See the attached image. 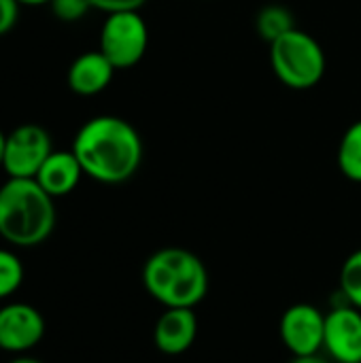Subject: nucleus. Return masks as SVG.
Segmentation results:
<instances>
[{"mask_svg":"<svg viewBox=\"0 0 361 363\" xmlns=\"http://www.w3.org/2000/svg\"><path fill=\"white\" fill-rule=\"evenodd\" d=\"M338 168L349 181L361 183V119L351 123L340 138Z\"/></svg>","mask_w":361,"mask_h":363,"instance_id":"nucleus-13","label":"nucleus"},{"mask_svg":"<svg viewBox=\"0 0 361 363\" xmlns=\"http://www.w3.org/2000/svg\"><path fill=\"white\" fill-rule=\"evenodd\" d=\"M81 177H83V168L70 149V151H51V155L36 172L34 181L55 200L72 194Z\"/></svg>","mask_w":361,"mask_h":363,"instance_id":"nucleus-12","label":"nucleus"},{"mask_svg":"<svg viewBox=\"0 0 361 363\" xmlns=\"http://www.w3.org/2000/svg\"><path fill=\"white\" fill-rule=\"evenodd\" d=\"M143 285L164 308H194L209 294V270L196 253L164 247L145 262Z\"/></svg>","mask_w":361,"mask_h":363,"instance_id":"nucleus-2","label":"nucleus"},{"mask_svg":"<svg viewBox=\"0 0 361 363\" xmlns=\"http://www.w3.org/2000/svg\"><path fill=\"white\" fill-rule=\"evenodd\" d=\"M47 332L45 317L28 302H9L0 306V351L26 355Z\"/></svg>","mask_w":361,"mask_h":363,"instance_id":"nucleus-8","label":"nucleus"},{"mask_svg":"<svg viewBox=\"0 0 361 363\" xmlns=\"http://www.w3.org/2000/svg\"><path fill=\"white\" fill-rule=\"evenodd\" d=\"M72 153L83 174L104 185H119L138 172L143 138L130 121L117 115H98L79 128Z\"/></svg>","mask_w":361,"mask_h":363,"instance_id":"nucleus-1","label":"nucleus"},{"mask_svg":"<svg viewBox=\"0 0 361 363\" xmlns=\"http://www.w3.org/2000/svg\"><path fill=\"white\" fill-rule=\"evenodd\" d=\"M270 66L277 79L289 89H311L326 74V51L319 40L294 28L274 43H270Z\"/></svg>","mask_w":361,"mask_h":363,"instance_id":"nucleus-4","label":"nucleus"},{"mask_svg":"<svg viewBox=\"0 0 361 363\" xmlns=\"http://www.w3.org/2000/svg\"><path fill=\"white\" fill-rule=\"evenodd\" d=\"M340 296L361 311V249L351 253L340 270Z\"/></svg>","mask_w":361,"mask_h":363,"instance_id":"nucleus-15","label":"nucleus"},{"mask_svg":"<svg viewBox=\"0 0 361 363\" xmlns=\"http://www.w3.org/2000/svg\"><path fill=\"white\" fill-rule=\"evenodd\" d=\"M51 11L60 21L72 23L85 17V13L91 9L89 0H51Z\"/></svg>","mask_w":361,"mask_h":363,"instance_id":"nucleus-17","label":"nucleus"},{"mask_svg":"<svg viewBox=\"0 0 361 363\" xmlns=\"http://www.w3.org/2000/svg\"><path fill=\"white\" fill-rule=\"evenodd\" d=\"M19 2L17 0H0V36L9 34L19 17Z\"/></svg>","mask_w":361,"mask_h":363,"instance_id":"nucleus-19","label":"nucleus"},{"mask_svg":"<svg viewBox=\"0 0 361 363\" xmlns=\"http://www.w3.org/2000/svg\"><path fill=\"white\" fill-rule=\"evenodd\" d=\"M198 336L194 308H166L153 328V342L160 353L177 357L187 353Z\"/></svg>","mask_w":361,"mask_h":363,"instance_id":"nucleus-10","label":"nucleus"},{"mask_svg":"<svg viewBox=\"0 0 361 363\" xmlns=\"http://www.w3.org/2000/svg\"><path fill=\"white\" fill-rule=\"evenodd\" d=\"M289 363H330L328 359H323L321 355H311V357H294Z\"/></svg>","mask_w":361,"mask_h":363,"instance_id":"nucleus-20","label":"nucleus"},{"mask_svg":"<svg viewBox=\"0 0 361 363\" xmlns=\"http://www.w3.org/2000/svg\"><path fill=\"white\" fill-rule=\"evenodd\" d=\"M147 0H89L91 9L104 11L106 15L126 13V11H140Z\"/></svg>","mask_w":361,"mask_h":363,"instance_id":"nucleus-18","label":"nucleus"},{"mask_svg":"<svg viewBox=\"0 0 361 363\" xmlns=\"http://www.w3.org/2000/svg\"><path fill=\"white\" fill-rule=\"evenodd\" d=\"M115 74V66L98 51L81 53L68 68V87L77 96H96L104 91Z\"/></svg>","mask_w":361,"mask_h":363,"instance_id":"nucleus-11","label":"nucleus"},{"mask_svg":"<svg viewBox=\"0 0 361 363\" xmlns=\"http://www.w3.org/2000/svg\"><path fill=\"white\" fill-rule=\"evenodd\" d=\"M279 334L285 349L294 357H311L323 351L326 315L306 302L289 306L279 323Z\"/></svg>","mask_w":361,"mask_h":363,"instance_id":"nucleus-7","label":"nucleus"},{"mask_svg":"<svg viewBox=\"0 0 361 363\" xmlns=\"http://www.w3.org/2000/svg\"><path fill=\"white\" fill-rule=\"evenodd\" d=\"M51 151L49 132L36 123H23L6 134L2 170L9 179H34Z\"/></svg>","mask_w":361,"mask_h":363,"instance_id":"nucleus-6","label":"nucleus"},{"mask_svg":"<svg viewBox=\"0 0 361 363\" xmlns=\"http://www.w3.org/2000/svg\"><path fill=\"white\" fill-rule=\"evenodd\" d=\"M255 28L257 34L266 40V43H274L277 38H281L283 34H287L289 30L296 28L294 21V13L287 6L281 4H268L264 6L257 17H255Z\"/></svg>","mask_w":361,"mask_h":363,"instance_id":"nucleus-14","label":"nucleus"},{"mask_svg":"<svg viewBox=\"0 0 361 363\" xmlns=\"http://www.w3.org/2000/svg\"><path fill=\"white\" fill-rule=\"evenodd\" d=\"M149 45V28L138 11L113 13L104 19L100 30V51L115 66L128 70L136 66Z\"/></svg>","mask_w":361,"mask_h":363,"instance_id":"nucleus-5","label":"nucleus"},{"mask_svg":"<svg viewBox=\"0 0 361 363\" xmlns=\"http://www.w3.org/2000/svg\"><path fill=\"white\" fill-rule=\"evenodd\" d=\"M4 147H6V134L0 130V168H2V162H4Z\"/></svg>","mask_w":361,"mask_h":363,"instance_id":"nucleus-22","label":"nucleus"},{"mask_svg":"<svg viewBox=\"0 0 361 363\" xmlns=\"http://www.w3.org/2000/svg\"><path fill=\"white\" fill-rule=\"evenodd\" d=\"M9 363H43L40 359H36V357H30V355H15L13 359Z\"/></svg>","mask_w":361,"mask_h":363,"instance_id":"nucleus-21","label":"nucleus"},{"mask_svg":"<svg viewBox=\"0 0 361 363\" xmlns=\"http://www.w3.org/2000/svg\"><path fill=\"white\" fill-rule=\"evenodd\" d=\"M323 351L336 363H361V311L340 304L326 313Z\"/></svg>","mask_w":361,"mask_h":363,"instance_id":"nucleus-9","label":"nucleus"},{"mask_svg":"<svg viewBox=\"0 0 361 363\" xmlns=\"http://www.w3.org/2000/svg\"><path fill=\"white\" fill-rule=\"evenodd\" d=\"M55 228L53 198L34 179L0 185V238L13 247H36Z\"/></svg>","mask_w":361,"mask_h":363,"instance_id":"nucleus-3","label":"nucleus"},{"mask_svg":"<svg viewBox=\"0 0 361 363\" xmlns=\"http://www.w3.org/2000/svg\"><path fill=\"white\" fill-rule=\"evenodd\" d=\"M23 6H40V4H49L51 0H17Z\"/></svg>","mask_w":361,"mask_h":363,"instance_id":"nucleus-23","label":"nucleus"},{"mask_svg":"<svg viewBox=\"0 0 361 363\" xmlns=\"http://www.w3.org/2000/svg\"><path fill=\"white\" fill-rule=\"evenodd\" d=\"M23 264L11 249H0V302L11 298L23 283Z\"/></svg>","mask_w":361,"mask_h":363,"instance_id":"nucleus-16","label":"nucleus"}]
</instances>
